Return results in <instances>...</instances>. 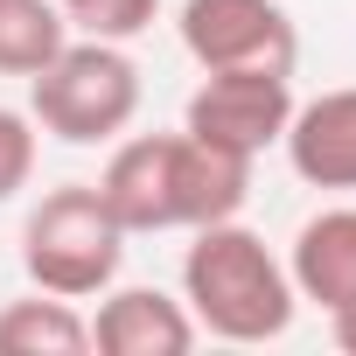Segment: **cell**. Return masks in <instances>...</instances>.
<instances>
[{
  "instance_id": "6da1fadb",
  "label": "cell",
  "mask_w": 356,
  "mask_h": 356,
  "mask_svg": "<svg viewBox=\"0 0 356 356\" xmlns=\"http://www.w3.org/2000/svg\"><path fill=\"white\" fill-rule=\"evenodd\" d=\"M98 196L126 224V238L196 231V224H217V217L245 210L252 161H238V154H224L196 133H133V140H112Z\"/></svg>"
},
{
  "instance_id": "7a4b0ae2",
  "label": "cell",
  "mask_w": 356,
  "mask_h": 356,
  "mask_svg": "<svg viewBox=\"0 0 356 356\" xmlns=\"http://www.w3.org/2000/svg\"><path fill=\"white\" fill-rule=\"evenodd\" d=\"M182 307L196 314L203 335L217 342H280L300 314V293H293V273L286 259L238 217H217V224H196L189 252H182Z\"/></svg>"
},
{
  "instance_id": "3957f363",
  "label": "cell",
  "mask_w": 356,
  "mask_h": 356,
  "mask_svg": "<svg viewBox=\"0 0 356 356\" xmlns=\"http://www.w3.org/2000/svg\"><path fill=\"white\" fill-rule=\"evenodd\" d=\"M29 119L63 147H112L140 119V63L126 42L77 35L29 77Z\"/></svg>"
},
{
  "instance_id": "277c9868",
  "label": "cell",
  "mask_w": 356,
  "mask_h": 356,
  "mask_svg": "<svg viewBox=\"0 0 356 356\" xmlns=\"http://www.w3.org/2000/svg\"><path fill=\"white\" fill-rule=\"evenodd\" d=\"M126 266V224L105 210L98 182H63L49 189L29 224H22V273L42 293L63 300H98Z\"/></svg>"
},
{
  "instance_id": "5b68a950",
  "label": "cell",
  "mask_w": 356,
  "mask_h": 356,
  "mask_svg": "<svg viewBox=\"0 0 356 356\" xmlns=\"http://www.w3.org/2000/svg\"><path fill=\"white\" fill-rule=\"evenodd\" d=\"M293 105H300L293 70H203V84L182 105V133H196L238 161H259L266 147L286 140Z\"/></svg>"
},
{
  "instance_id": "8992f818",
  "label": "cell",
  "mask_w": 356,
  "mask_h": 356,
  "mask_svg": "<svg viewBox=\"0 0 356 356\" xmlns=\"http://www.w3.org/2000/svg\"><path fill=\"white\" fill-rule=\"evenodd\" d=\"M175 35L203 70H293L300 29L280 0H182Z\"/></svg>"
},
{
  "instance_id": "52a82bcc",
  "label": "cell",
  "mask_w": 356,
  "mask_h": 356,
  "mask_svg": "<svg viewBox=\"0 0 356 356\" xmlns=\"http://www.w3.org/2000/svg\"><path fill=\"white\" fill-rule=\"evenodd\" d=\"M286 273H293V293L321 307L335 349L356 356V203L314 210L286 245Z\"/></svg>"
},
{
  "instance_id": "ba28073f",
  "label": "cell",
  "mask_w": 356,
  "mask_h": 356,
  "mask_svg": "<svg viewBox=\"0 0 356 356\" xmlns=\"http://www.w3.org/2000/svg\"><path fill=\"white\" fill-rule=\"evenodd\" d=\"M196 342H203L196 314L175 300V293H161V286H119L112 280L98 293L91 349H105V356H182Z\"/></svg>"
},
{
  "instance_id": "9c48e42d",
  "label": "cell",
  "mask_w": 356,
  "mask_h": 356,
  "mask_svg": "<svg viewBox=\"0 0 356 356\" xmlns=\"http://www.w3.org/2000/svg\"><path fill=\"white\" fill-rule=\"evenodd\" d=\"M280 147L307 189H356V84L293 105Z\"/></svg>"
},
{
  "instance_id": "30bf717a",
  "label": "cell",
  "mask_w": 356,
  "mask_h": 356,
  "mask_svg": "<svg viewBox=\"0 0 356 356\" xmlns=\"http://www.w3.org/2000/svg\"><path fill=\"white\" fill-rule=\"evenodd\" d=\"M91 349V321L77 314V300L63 293H29L0 307V356H84Z\"/></svg>"
},
{
  "instance_id": "8fae6325",
  "label": "cell",
  "mask_w": 356,
  "mask_h": 356,
  "mask_svg": "<svg viewBox=\"0 0 356 356\" xmlns=\"http://www.w3.org/2000/svg\"><path fill=\"white\" fill-rule=\"evenodd\" d=\"M70 42L56 0H0V77H35Z\"/></svg>"
},
{
  "instance_id": "7c38bea8",
  "label": "cell",
  "mask_w": 356,
  "mask_h": 356,
  "mask_svg": "<svg viewBox=\"0 0 356 356\" xmlns=\"http://www.w3.org/2000/svg\"><path fill=\"white\" fill-rule=\"evenodd\" d=\"M56 8H63V22H70L77 35H98V42H133V35H147V29H154L161 0H56Z\"/></svg>"
},
{
  "instance_id": "4fadbf2b",
  "label": "cell",
  "mask_w": 356,
  "mask_h": 356,
  "mask_svg": "<svg viewBox=\"0 0 356 356\" xmlns=\"http://www.w3.org/2000/svg\"><path fill=\"white\" fill-rule=\"evenodd\" d=\"M35 154H42V126L15 105H0V203H15L35 182Z\"/></svg>"
}]
</instances>
